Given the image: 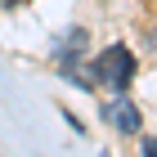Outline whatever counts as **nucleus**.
I'll return each mask as SVG.
<instances>
[{"label":"nucleus","instance_id":"423d86ee","mask_svg":"<svg viewBox=\"0 0 157 157\" xmlns=\"http://www.w3.org/2000/svg\"><path fill=\"white\" fill-rule=\"evenodd\" d=\"M153 49H157V32H153Z\"/></svg>","mask_w":157,"mask_h":157},{"label":"nucleus","instance_id":"f257e3e1","mask_svg":"<svg viewBox=\"0 0 157 157\" xmlns=\"http://www.w3.org/2000/svg\"><path fill=\"white\" fill-rule=\"evenodd\" d=\"M135 76V59L126 45H108L103 54L94 59V72H90V81L94 85H108V90H126Z\"/></svg>","mask_w":157,"mask_h":157},{"label":"nucleus","instance_id":"20e7f679","mask_svg":"<svg viewBox=\"0 0 157 157\" xmlns=\"http://www.w3.org/2000/svg\"><path fill=\"white\" fill-rule=\"evenodd\" d=\"M144 157H157V139H144Z\"/></svg>","mask_w":157,"mask_h":157},{"label":"nucleus","instance_id":"39448f33","mask_svg":"<svg viewBox=\"0 0 157 157\" xmlns=\"http://www.w3.org/2000/svg\"><path fill=\"white\" fill-rule=\"evenodd\" d=\"M9 5H18V0H0V9H9Z\"/></svg>","mask_w":157,"mask_h":157},{"label":"nucleus","instance_id":"7ed1b4c3","mask_svg":"<svg viewBox=\"0 0 157 157\" xmlns=\"http://www.w3.org/2000/svg\"><path fill=\"white\" fill-rule=\"evenodd\" d=\"M103 112H108V121H112V126H117V130L121 135H135V130H139V112H135V103H130V99H108V103H103Z\"/></svg>","mask_w":157,"mask_h":157},{"label":"nucleus","instance_id":"f03ea898","mask_svg":"<svg viewBox=\"0 0 157 157\" xmlns=\"http://www.w3.org/2000/svg\"><path fill=\"white\" fill-rule=\"evenodd\" d=\"M81 49H85V32H81V27H72V32H67V36L59 40V63H63V76H67V81H76V85H90L81 72H76V67H81Z\"/></svg>","mask_w":157,"mask_h":157}]
</instances>
